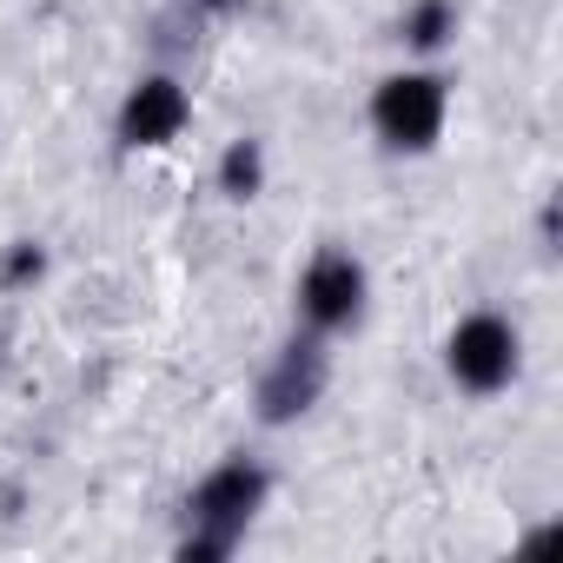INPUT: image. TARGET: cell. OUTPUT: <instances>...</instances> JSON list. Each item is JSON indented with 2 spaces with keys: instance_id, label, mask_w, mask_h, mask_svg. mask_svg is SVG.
<instances>
[{
  "instance_id": "5b68a950",
  "label": "cell",
  "mask_w": 563,
  "mask_h": 563,
  "mask_svg": "<svg viewBox=\"0 0 563 563\" xmlns=\"http://www.w3.org/2000/svg\"><path fill=\"white\" fill-rule=\"evenodd\" d=\"M325 378H332V352L319 332H299L272 352V365L258 372V424H292L306 418L319 398H325Z\"/></svg>"
},
{
  "instance_id": "7a4b0ae2",
  "label": "cell",
  "mask_w": 563,
  "mask_h": 563,
  "mask_svg": "<svg viewBox=\"0 0 563 563\" xmlns=\"http://www.w3.org/2000/svg\"><path fill=\"white\" fill-rule=\"evenodd\" d=\"M444 113H451V80L431 74V67L385 74L378 93H372V133L391 153H431L438 133H444Z\"/></svg>"
},
{
  "instance_id": "8992f818",
  "label": "cell",
  "mask_w": 563,
  "mask_h": 563,
  "mask_svg": "<svg viewBox=\"0 0 563 563\" xmlns=\"http://www.w3.org/2000/svg\"><path fill=\"white\" fill-rule=\"evenodd\" d=\"M186 120H192L186 87H179L173 74H146V80H133V93L120 100L113 133H120L126 153H153V146H173V140L186 133Z\"/></svg>"
},
{
  "instance_id": "52a82bcc",
  "label": "cell",
  "mask_w": 563,
  "mask_h": 563,
  "mask_svg": "<svg viewBox=\"0 0 563 563\" xmlns=\"http://www.w3.org/2000/svg\"><path fill=\"white\" fill-rule=\"evenodd\" d=\"M451 34H457V0H411L405 21H398V41L411 54H438Z\"/></svg>"
},
{
  "instance_id": "ba28073f",
  "label": "cell",
  "mask_w": 563,
  "mask_h": 563,
  "mask_svg": "<svg viewBox=\"0 0 563 563\" xmlns=\"http://www.w3.org/2000/svg\"><path fill=\"white\" fill-rule=\"evenodd\" d=\"M265 186V146L258 140H232L225 159H219V192L225 199H252Z\"/></svg>"
},
{
  "instance_id": "3957f363",
  "label": "cell",
  "mask_w": 563,
  "mask_h": 563,
  "mask_svg": "<svg viewBox=\"0 0 563 563\" xmlns=\"http://www.w3.org/2000/svg\"><path fill=\"white\" fill-rule=\"evenodd\" d=\"M517 365H523V339H517V325H510L504 312H471V319H457L451 339H444V372H451V385L471 391V398L504 391V385L517 378Z\"/></svg>"
},
{
  "instance_id": "9c48e42d",
  "label": "cell",
  "mask_w": 563,
  "mask_h": 563,
  "mask_svg": "<svg viewBox=\"0 0 563 563\" xmlns=\"http://www.w3.org/2000/svg\"><path fill=\"white\" fill-rule=\"evenodd\" d=\"M41 272H47V252H41L34 239H14V245H8V258H0V286L21 292V286H34Z\"/></svg>"
},
{
  "instance_id": "6da1fadb",
  "label": "cell",
  "mask_w": 563,
  "mask_h": 563,
  "mask_svg": "<svg viewBox=\"0 0 563 563\" xmlns=\"http://www.w3.org/2000/svg\"><path fill=\"white\" fill-rule=\"evenodd\" d=\"M265 497H272L265 464H252V457L212 464V471L186 490V537H179V556H186V563H219V556H232V550L245 543L252 517L265 510Z\"/></svg>"
},
{
  "instance_id": "277c9868",
  "label": "cell",
  "mask_w": 563,
  "mask_h": 563,
  "mask_svg": "<svg viewBox=\"0 0 563 563\" xmlns=\"http://www.w3.org/2000/svg\"><path fill=\"white\" fill-rule=\"evenodd\" d=\"M365 299H372V278H365V265H358L345 245L312 252V265L299 272V319H306V332H319V339L352 332V325L365 319Z\"/></svg>"
}]
</instances>
